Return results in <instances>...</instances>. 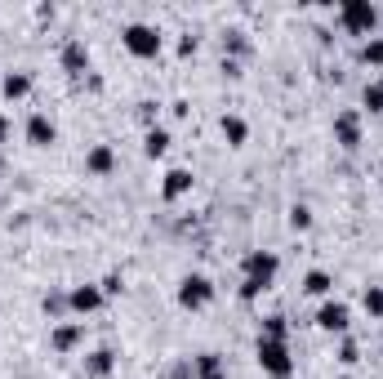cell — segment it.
I'll return each instance as SVG.
<instances>
[{
  "label": "cell",
  "mask_w": 383,
  "mask_h": 379,
  "mask_svg": "<svg viewBox=\"0 0 383 379\" xmlns=\"http://www.w3.org/2000/svg\"><path fill=\"white\" fill-rule=\"evenodd\" d=\"M63 308H68V299H63V294H45V312H49V317H54V312H63Z\"/></svg>",
  "instance_id": "cell-29"
},
{
  "label": "cell",
  "mask_w": 383,
  "mask_h": 379,
  "mask_svg": "<svg viewBox=\"0 0 383 379\" xmlns=\"http://www.w3.org/2000/svg\"><path fill=\"white\" fill-rule=\"evenodd\" d=\"M27 139L36 147H49V143H54V121H49V117H31L27 121Z\"/></svg>",
  "instance_id": "cell-12"
},
{
  "label": "cell",
  "mask_w": 383,
  "mask_h": 379,
  "mask_svg": "<svg viewBox=\"0 0 383 379\" xmlns=\"http://www.w3.org/2000/svg\"><path fill=\"white\" fill-rule=\"evenodd\" d=\"M0 90H5V98H27L31 94V76L27 72H9L5 80H0Z\"/></svg>",
  "instance_id": "cell-13"
},
{
  "label": "cell",
  "mask_w": 383,
  "mask_h": 379,
  "mask_svg": "<svg viewBox=\"0 0 383 379\" xmlns=\"http://www.w3.org/2000/svg\"><path fill=\"white\" fill-rule=\"evenodd\" d=\"M259 366L268 370V379L290 375V370H294V357H290V348H286V339H259Z\"/></svg>",
  "instance_id": "cell-2"
},
{
  "label": "cell",
  "mask_w": 383,
  "mask_h": 379,
  "mask_svg": "<svg viewBox=\"0 0 383 379\" xmlns=\"http://www.w3.org/2000/svg\"><path fill=\"white\" fill-rule=\"evenodd\" d=\"M49 339H54L58 353H68V348H76V343H80V326H58V331L49 335Z\"/></svg>",
  "instance_id": "cell-17"
},
{
  "label": "cell",
  "mask_w": 383,
  "mask_h": 379,
  "mask_svg": "<svg viewBox=\"0 0 383 379\" xmlns=\"http://www.w3.org/2000/svg\"><path fill=\"white\" fill-rule=\"evenodd\" d=\"M5 139H9V121H5V117H0V143H5Z\"/></svg>",
  "instance_id": "cell-33"
},
{
  "label": "cell",
  "mask_w": 383,
  "mask_h": 379,
  "mask_svg": "<svg viewBox=\"0 0 383 379\" xmlns=\"http://www.w3.org/2000/svg\"><path fill=\"white\" fill-rule=\"evenodd\" d=\"M63 68H68L72 76L85 72V68H90V49L80 45V41H68V45H63Z\"/></svg>",
  "instance_id": "cell-9"
},
{
  "label": "cell",
  "mask_w": 383,
  "mask_h": 379,
  "mask_svg": "<svg viewBox=\"0 0 383 379\" xmlns=\"http://www.w3.org/2000/svg\"><path fill=\"white\" fill-rule=\"evenodd\" d=\"M245 49H249V41L241 36V31H227L223 36V54H232V63H237V54H245Z\"/></svg>",
  "instance_id": "cell-22"
},
{
  "label": "cell",
  "mask_w": 383,
  "mask_h": 379,
  "mask_svg": "<svg viewBox=\"0 0 383 379\" xmlns=\"http://www.w3.org/2000/svg\"><path fill=\"white\" fill-rule=\"evenodd\" d=\"M263 290H268V286H263V282H241V299H259V294Z\"/></svg>",
  "instance_id": "cell-28"
},
{
  "label": "cell",
  "mask_w": 383,
  "mask_h": 379,
  "mask_svg": "<svg viewBox=\"0 0 383 379\" xmlns=\"http://www.w3.org/2000/svg\"><path fill=\"white\" fill-rule=\"evenodd\" d=\"M85 166H90V174H112V166H116V152H112L107 143H98V147H90Z\"/></svg>",
  "instance_id": "cell-11"
},
{
  "label": "cell",
  "mask_w": 383,
  "mask_h": 379,
  "mask_svg": "<svg viewBox=\"0 0 383 379\" xmlns=\"http://www.w3.org/2000/svg\"><path fill=\"white\" fill-rule=\"evenodd\" d=\"M259 339H286V317H268L263 321V335Z\"/></svg>",
  "instance_id": "cell-25"
},
{
  "label": "cell",
  "mask_w": 383,
  "mask_h": 379,
  "mask_svg": "<svg viewBox=\"0 0 383 379\" xmlns=\"http://www.w3.org/2000/svg\"><path fill=\"white\" fill-rule=\"evenodd\" d=\"M290 228H294V233H308V228H312V210L308 205H294L290 210Z\"/></svg>",
  "instance_id": "cell-23"
},
{
  "label": "cell",
  "mask_w": 383,
  "mask_h": 379,
  "mask_svg": "<svg viewBox=\"0 0 383 379\" xmlns=\"http://www.w3.org/2000/svg\"><path fill=\"white\" fill-rule=\"evenodd\" d=\"M343 379H347V375H343Z\"/></svg>",
  "instance_id": "cell-35"
},
{
  "label": "cell",
  "mask_w": 383,
  "mask_h": 379,
  "mask_svg": "<svg viewBox=\"0 0 383 379\" xmlns=\"http://www.w3.org/2000/svg\"><path fill=\"white\" fill-rule=\"evenodd\" d=\"M143 152L152 156V161H156V156H165V152H170V134H165L161 125H156V129H147V139H143Z\"/></svg>",
  "instance_id": "cell-15"
},
{
  "label": "cell",
  "mask_w": 383,
  "mask_h": 379,
  "mask_svg": "<svg viewBox=\"0 0 383 379\" xmlns=\"http://www.w3.org/2000/svg\"><path fill=\"white\" fill-rule=\"evenodd\" d=\"M125 49L134 58H156L161 54V31L147 27V23H129L125 27Z\"/></svg>",
  "instance_id": "cell-3"
},
{
  "label": "cell",
  "mask_w": 383,
  "mask_h": 379,
  "mask_svg": "<svg viewBox=\"0 0 383 379\" xmlns=\"http://www.w3.org/2000/svg\"><path fill=\"white\" fill-rule=\"evenodd\" d=\"M316 326H321V331H330V335H347V304L325 299L321 312H316Z\"/></svg>",
  "instance_id": "cell-6"
},
{
  "label": "cell",
  "mask_w": 383,
  "mask_h": 379,
  "mask_svg": "<svg viewBox=\"0 0 383 379\" xmlns=\"http://www.w3.org/2000/svg\"><path fill=\"white\" fill-rule=\"evenodd\" d=\"M121 286H125L121 277H107V282H103V299H107V294H121Z\"/></svg>",
  "instance_id": "cell-31"
},
{
  "label": "cell",
  "mask_w": 383,
  "mask_h": 379,
  "mask_svg": "<svg viewBox=\"0 0 383 379\" xmlns=\"http://www.w3.org/2000/svg\"><path fill=\"white\" fill-rule=\"evenodd\" d=\"M361 63H370V68H379L383 63V36H370L361 45Z\"/></svg>",
  "instance_id": "cell-21"
},
{
  "label": "cell",
  "mask_w": 383,
  "mask_h": 379,
  "mask_svg": "<svg viewBox=\"0 0 383 379\" xmlns=\"http://www.w3.org/2000/svg\"><path fill=\"white\" fill-rule=\"evenodd\" d=\"M365 107H370V112H379V117H383V85H379V80H374V85H365Z\"/></svg>",
  "instance_id": "cell-24"
},
{
  "label": "cell",
  "mask_w": 383,
  "mask_h": 379,
  "mask_svg": "<svg viewBox=\"0 0 383 379\" xmlns=\"http://www.w3.org/2000/svg\"><path fill=\"white\" fill-rule=\"evenodd\" d=\"M178 54L192 58V54H196V36H183V41H178Z\"/></svg>",
  "instance_id": "cell-30"
},
{
  "label": "cell",
  "mask_w": 383,
  "mask_h": 379,
  "mask_svg": "<svg viewBox=\"0 0 383 379\" xmlns=\"http://www.w3.org/2000/svg\"><path fill=\"white\" fill-rule=\"evenodd\" d=\"M174 379H192V366L183 361V366H174Z\"/></svg>",
  "instance_id": "cell-32"
},
{
  "label": "cell",
  "mask_w": 383,
  "mask_h": 379,
  "mask_svg": "<svg viewBox=\"0 0 383 379\" xmlns=\"http://www.w3.org/2000/svg\"><path fill=\"white\" fill-rule=\"evenodd\" d=\"M276 255H268V250H254L245 259V282H263V286H272V277H276Z\"/></svg>",
  "instance_id": "cell-5"
},
{
  "label": "cell",
  "mask_w": 383,
  "mask_h": 379,
  "mask_svg": "<svg viewBox=\"0 0 383 379\" xmlns=\"http://www.w3.org/2000/svg\"><path fill=\"white\" fill-rule=\"evenodd\" d=\"M139 117H143L147 129H156V103H139Z\"/></svg>",
  "instance_id": "cell-27"
},
{
  "label": "cell",
  "mask_w": 383,
  "mask_h": 379,
  "mask_svg": "<svg viewBox=\"0 0 383 379\" xmlns=\"http://www.w3.org/2000/svg\"><path fill=\"white\" fill-rule=\"evenodd\" d=\"M361 304H365V312H370V317H383V286H365Z\"/></svg>",
  "instance_id": "cell-20"
},
{
  "label": "cell",
  "mask_w": 383,
  "mask_h": 379,
  "mask_svg": "<svg viewBox=\"0 0 383 379\" xmlns=\"http://www.w3.org/2000/svg\"><path fill=\"white\" fill-rule=\"evenodd\" d=\"M196 375H201V379H223V361L214 353H201V357H196Z\"/></svg>",
  "instance_id": "cell-18"
},
{
  "label": "cell",
  "mask_w": 383,
  "mask_h": 379,
  "mask_svg": "<svg viewBox=\"0 0 383 379\" xmlns=\"http://www.w3.org/2000/svg\"><path fill=\"white\" fill-rule=\"evenodd\" d=\"M112 366H116V357H112L107 348H98V353H90V361H85V370H90L94 379H107V375H112Z\"/></svg>",
  "instance_id": "cell-16"
},
{
  "label": "cell",
  "mask_w": 383,
  "mask_h": 379,
  "mask_svg": "<svg viewBox=\"0 0 383 379\" xmlns=\"http://www.w3.org/2000/svg\"><path fill=\"white\" fill-rule=\"evenodd\" d=\"M335 143H339V147H357V143H361L357 112H339V117H335Z\"/></svg>",
  "instance_id": "cell-7"
},
{
  "label": "cell",
  "mask_w": 383,
  "mask_h": 379,
  "mask_svg": "<svg viewBox=\"0 0 383 379\" xmlns=\"http://www.w3.org/2000/svg\"><path fill=\"white\" fill-rule=\"evenodd\" d=\"M276 379H290V375H276Z\"/></svg>",
  "instance_id": "cell-34"
},
{
  "label": "cell",
  "mask_w": 383,
  "mask_h": 379,
  "mask_svg": "<svg viewBox=\"0 0 383 379\" xmlns=\"http://www.w3.org/2000/svg\"><path fill=\"white\" fill-rule=\"evenodd\" d=\"M245 134H249V129H245V121H241V117H223V139H227L232 147H241V143H245Z\"/></svg>",
  "instance_id": "cell-19"
},
{
  "label": "cell",
  "mask_w": 383,
  "mask_h": 379,
  "mask_svg": "<svg viewBox=\"0 0 383 379\" xmlns=\"http://www.w3.org/2000/svg\"><path fill=\"white\" fill-rule=\"evenodd\" d=\"M161 192H165V201H178L183 192H192V174L188 170H170L165 183H161Z\"/></svg>",
  "instance_id": "cell-10"
},
{
  "label": "cell",
  "mask_w": 383,
  "mask_h": 379,
  "mask_svg": "<svg viewBox=\"0 0 383 379\" xmlns=\"http://www.w3.org/2000/svg\"><path fill=\"white\" fill-rule=\"evenodd\" d=\"M303 290H308V294H316V299H325V294L335 290V282H330V272H321V268H312V272L303 277Z\"/></svg>",
  "instance_id": "cell-14"
},
{
  "label": "cell",
  "mask_w": 383,
  "mask_h": 379,
  "mask_svg": "<svg viewBox=\"0 0 383 379\" xmlns=\"http://www.w3.org/2000/svg\"><path fill=\"white\" fill-rule=\"evenodd\" d=\"M339 23L352 31V36H370L374 23H379V9L370 5V0H347V5L339 9Z\"/></svg>",
  "instance_id": "cell-1"
},
{
  "label": "cell",
  "mask_w": 383,
  "mask_h": 379,
  "mask_svg": "<svg viewBox=\"0 0 383 379\" xmlns=\"http://www.w3.org/2000/svg\"><path fill=\"white\" fill-rule=\"evenodd\" d=\"M339 361H343V366H352V361H361V353H357V339H343V348H339Z\"/></svg>",
  "instance_id": "cell-26"
},
{
  "label": "cell",
  "mask_w": 383,
  "mask_h": 379,
  "mask_svg": "<svg viewBox=\"0 0 383 379\" xmlns=\"http://www.w3.org/2000/svg\"><path fill=\"white\" fill-rule=\"evenodd\" d=\"M68 308L72 312H94V308H103V286H76L68 294Z\"/></svg>",
  "instance_id": "cell-8"
},
{
  "label": "cell",
  "mask_w": 383,
  "mask_h": 379,
  "mask_svg": "<svg viewBox=\"0 0 383 379\" xmlns=\"http://www.w3.org/2000/svg\"><path fill=\"white\" fill-rule=\"evenodd\" d=\"M210 299H214V286H210V277L192 272V277H183V282H178V304H183V308H205Z\"/></svg>",
  "instance_id": "cell-4"
}]
</instances>
